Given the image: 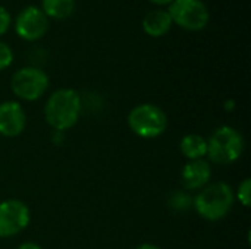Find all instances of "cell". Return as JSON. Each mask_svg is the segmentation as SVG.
I'll return each instance as SVG.
<instances>
[{"label":"cell","instance_id":"obj_1","mask_svg":"<svg viewBox=\"0 0 251 249\" xmlns=\"http://www.w3.org/2000/svg\"><path fill=\"white\" fill-rule=\"evenodd\" d=\"M81 112L82 98L74 88H59L53 91L44 104V119L47 125L57 132L74 128L79 120Z\"/></svg>","mask_w":251,"mask_h":249},{"label":"cell","instance_id":"obj_2","mask_svg":"<svg viewBox=\"0 0 251 249\" xmlns=\"http://www.w3.org/2000/svg\"><path fill=\"white\" fill-rule=\"evenodd\" d=\"M235 203L234 189L226 182H215L199 191L193 200L196 213L207 222H219L225 219Z\"/></svg>","mask_w":251,"mask_h":249},{"label":"cell","instance_id":"obj_3","mask_svg":"<svg viewBox=\"0 0 251 249\" xmlns=\"http://www.w3.org/2000/svg\"><path fill=\"white\" fill-rule=\"evenodd\" d=\"M246 148L243 134L229 126L222 125L216 128L207 139L209 163L218 166H231L243 156Z\"/></svg>","mask_w":251,"mask_h":249},{"label":"cell","instance_id":"obj_4","mask_svg":"<svg viewBox=\"0 0 251 249\" xmlns=\"http://www.w3.org/2000/svg\"><path fill=\"white\" fill-rule=\"evenodd\" d=\"M166 113L153 103H143L131 109L128 114V126L140 138L154 139L163 135L168 129Z\"/></svg>","mask_w":251,"mask_h":249},{"label":"cell","instance_id":"obj_5","mask_svg":"<svg viewBox=\"0 0 251 249\" xmlns=\"http://www.w3.org/2000/svg\"><path fill=\"white\" fill-rule=\"evenodd\" d=\"M49 75L37 66H24L18 69L10 79L12 92L24 101H37L49 90Z\"/></svg>","mask_w":251,"mask_h":249},{"label":"cell","instance_id":"obj_6","mask_svg":"<svg viewBox=\"0 0 251 249\" xmlns=\"http://www.w3.org/2000/svg\"><path fill=\"white\" fill-rule=\"evenodd\" d=\"M168 13L172 23L190 32L204 29L210 21L209 7L203 0H174L168 7Z\"/></svg>","mask_w":251,"mask_h":249},{"label":"cell","instance_id":"obj_7","mask_svg":"<svg viewBox=\"0 0 251 249\" xmlns=\"http://www.w3.org/2000/svg\"><path fill=\"white\" fill-rule=\"evenodd\" d=\"M31 223L29 207L15 198L0 201V238L9 239L24 232Z\"/></svg>","mask_w":251,"mask_h":249},{"label":"cell","instance_id":"obj_8","mask_svg":"<svg viewBox=\"0 0 251 249\" xmlns=\"http://www.w3.org/2000/svg\"><path fill=\"white\" fill-rule=\"evenodd\" d=\"M13 28L21 40L32 43L46 35L49 29V18L44 15L41 7L29 4L19 10Z\"/></svg>","mask_w":251,"mask_h":249},{"label":"cell","instance_id":"obj_9","mask_svg":"<svg viewBox=\"0 0 251 249\" xmlns=\"http://www.w3.org/2000/svg\"><path fill=\"white\" fill-rule=\"evenodd\" d=\"M26 128V113L21 103L7 100L0 103V135L16 138Z\"/></svg>","mask_w":251,"mask_h":249},{"label":"cell","instance_id":"obj_10","mask_svg":"<svg viewBox=\"0 0 251 249\" xmlns=\"http://www.w3.org/2000/svg\"><path fill=\"white\" fill-rule=\"evenodd\" d=\"M212 166L207 160H190L181 170L182 186L188 191H200L210 183Z\"/></svg>","mask_w":251,"mask_h":249},{"label":"cell","instance_id":"obj_11","mask_svg":"<svg viewBox=\"0 0 251 249\" xmlns=\"http://www.w3.org/2000/svg\"><path fill=\"white\" fill-rule=\"evenodd\" d=\"M172 19L165 9H154L149 12L143 19V31L153 38L166 35L172 28Z\"/></svg>","mask_w":251,"mask_h":249},{"label":"cell","instance_id":"obj_12","mask_svg":"<svg viewBox=\"0 0 251 249\" xmlns=\"http://www.w3.org/2000/svg\"><path fill=\"white\" fill-rule=\"evenodd\" d=\"M179 150L188 161L204 158L207 154V139L199 134H187L179 141Z\"/></svg>","mask_w":251,"mask_h":249},{"label":"cell","instance_id":"obj_13","mask_svg":"<svg viewBox=\"0 0 251 249\" xmlns=\"http://www.w3.org/2000/svg\"><path fill=\"white\" fill-rule=\"evenodd\" d=\"M41 10L49 19H66L75 10V0H41Z\"/></svg>","mask_w":251,"mask_h":249},{"label":"cell","instance_id":"obj_14","mask_svg":"<svg viewBox=\"0 0 251 249\" xmlns=\"http://www.w3.org/2000/svg\"><path fill=\"white\" fill-rule=\"evenodd\" d=\"M235 195V200L246 208H250L251 207V179L250 178H246L240 182L238 188H237V192H234Z\"/></svg>","mask_w":251,"mask_h":249},{"label":"cell","instance_id":"obj_15","mask_svg":"<svg viewBox=\"0 0 251 249\" xmlns=\"http://www.w3.org/2000/svg\"><path fill=\"white\" fill-rule=\"evenodd\" d=\"M13 50L9 44L0 41V72L7 69L13 63Z\"/></svg>","mask_w":251,"mask_h":249},{"label":"cell","instance_id":"obj_16","mask_svg":"<svg viewBox=\"0 0 251 249\" xmlns=\"http://www.w3.org/2000/svg\"><path fill=\"white\" fill-rule=\"evenodd\" d=\"M12 25V15L3 6H0V37L4 35Z\"/></svg>","mask_w":251,"mask_h":249},{"label":"cell","instance_id":"obj_17","mask_svg":"<svg viewBox=\"0 0 251 249\" xmlns=\"http://www.w3.org/2000/svg\"><path fill=\"white\" fill-rule=\"evenodd\" d=\"M16 249H43L38 244H35V242H24V244H21L19 247Z\"/></svg>","mask_w":251,"mask_h":249},{"label":"cell","instance_id":"obj_18","mask_svg":"<svg viewBox=\"0 0 251 249\" xmlns=\"http://www.w3.org/2000/svg\"><path fill=\"white\" fill-rule=\"evenodd\" d=\"M149 1H151L156 6H169L174 0H149Z\"/></svg>","mask_w":251,"mask_h":249},{"label":"cell","instance_id":"obj_19","mask_svg":"<svg viewBox=\"0 0 251 249\" xmlns=\"http://www.w3.org/2000/svg\"><path fill=\"white\" fill-rule=\"evenodd\" d=\"M134 249H160L157 245H153V244H141V245H138L137 248Z\"/></svg>","mask_w":251,"mask_h":249}]
</instances>
